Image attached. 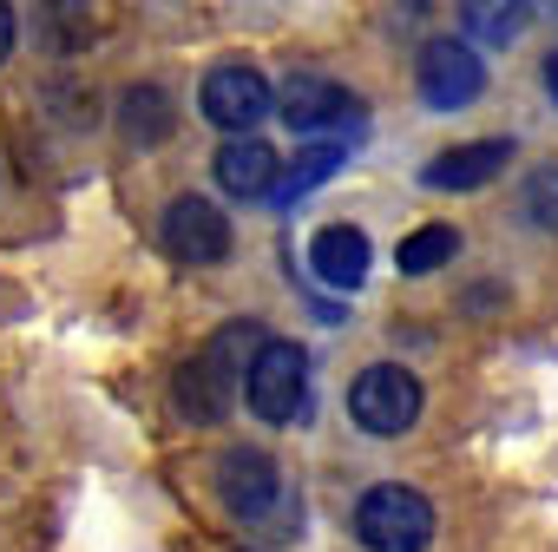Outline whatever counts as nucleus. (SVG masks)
I'll use <instances>...</instances> for the list:
<instances>
[{"label": "nucleus", "mask_w": 558, "mask_h": 552, "mask_svg": "<svg viewBox=\"0 0 558 552\" xmlns=\"http://www.w3.org/2000/svg\"><path fill=\"white\" fill-rule=\"evenodd\" d=\"M263 329L256 323H230V329H217L204 349H197V362H184V375H178V408L191 415V421H223L230 415V401L243 395V382H250V362L263 356Z\"/></svg>", "instance_id": "f257e3e1"}, {"label": "nucleus", "mask_w": 558, "mask_h": 552, "mask_svg": "<svg viewBox=\"0 0 558 552\" xmlns=\"http://www.w3.org/2000/svg\"><path fill=\"white\" fill-rule=\"evenodd\" d=\"M217 500H223L243 526H263L269 513H276V526H283V539H290V526H296V506H290L283 473H276V460L256 454V447H230V454L217 460Z\"/></svg>", "instance_id": "f03ea898"}, {"label": "nucleus", "mask_w": 558, "mask_h": 552, "mask_svg": "<svg viewBox=\"0 0 558 552\" xmlns=\"http://www.w3.org/2000/svg\"><path fill=\"white\" fill-rule=\"evenodd\" d=\"M355 539L368 545V552H427V539H434V506H427V493H414V487H368L362 500H355Z\"/></svg>", "instance_id": "7ed1b4c3"}, {"label": "nucleus", "mask_w": 558, "mask_h": 552, "mask_svg": "<svg viewBox=\"0 0 558 552\" xmlns=\"http://www.w3.org/2000/svg\"><path fill=\"white\" fill-rule=\"evenodd\" d=\"M243 395H250L256 421H269V428L296 421V415L310 408V362H303V349H296V343H283V336H269V343H263V356L250 362Z\"/></svg>", "instance_id": "20e7f679"}, {"label": "nucleus", "mask_w": 558, "mask_h": 552, "mask_svg": "<svg viewBox=\"0 0 558 552\" xmlns=\"http://www.w3.org/2000/svg\"><path fill=\"white\" fill-rule=\"evenodd\" d=\"M349 415H355V428L395 441V434H408L414 415H421V382H414L408 369H395V362H375V369L355 375V388H349Z\"/></svg>", "instance_id": "39448f33"}, {"label": "nucleus", "mask_w": 558, "mask_h": 552, "mask_svg": "<svg viewBox=\"0 0 558 552\" xmlns=\"http://www.w3.org/2000/svg\"><path fill=\"white\" fill-rule=\"evenodd\" d=\"M269 112H276V93H269V80L256 67H243V60L210 67V80H204V119L210 125H223L236 139H256V125Z\"/></svg>", "instance_id": "423d86ee"}, {"label": "nucleus", "mask_w": 558, "mask_h": 552, "mask_svg": "<svg viewBox=\"0 0 558 552\" xmlns=\"http://www.w3.org/2000/svg\"><path fill=\"white\" fill-rule=\"evenodd\" d=\"M414 86L434 112H460L486 93V67L466 40H427L421 60H414Z\"/></svg>", "instance_id": "0eeeda50"}, {"label": "nucleus", "mask_w": 558, "mask_h": 552, "mask_svg": "<svg viewBox=\"0 0 558 552\" xmlns=\"http://www.w3.org/2000/svg\"><path fill=\"white\" fill-rule=\"evenodd\" d=\"M276 112H283L296 132H323V125H349V132H362V99H355L349 86L323 80V73H290L283 93H276Z\"/></svg>", "instance_id": "6e6552de"}, {"label": "nucleus", "mask_w": 558, "mask_h": 552, "mask_svg": "<svg viewBox=\"0 0 558 552\" xmlns=\"http://www.w3.org/2000/svg\"><path fill=\"white\" fill-rule=\"evenodd\" d=\"M165 250L178 256V263H223L230 256V217L217 211V204H204V197H178L171 211H165Z\"/></svg>", "instance_id": "1a4fd4ad"}, {"label": "nucleus", "mask_w": 558, "mask_h": 552, "mask_svg": "<svg viewBox=\"0 0 558 552\" xmlns=\"http://www.w3.org/2000/svg\"><path fill=\"white\" fill-rule=\"evenodd\" d=\"M506 165H512V139H480V145H453V152H440L421 178H427L434 191H480V184H493Z\"/></svg>", "instance_id": "9d476101"}, {"label": "nucleus", "mask_w": 558, "mask_h": 552, "mask_svg": "<svg viewBox=\"0 0 558 552\" xmlns=\"http://www.w3.org/2000/svg\"><path fill=\"white\" fill-rule=\"evenodd\" d=\"M310 269L323 276L329 290H362V276H368V237L355 224H323L310 237Z\"/></svg>", "instance_id": "9b49d317"}, {"label": "nucleus", "mask_w": 558, "mask_h": 552, "mask_svg": "<svg viewBox=\"0 0 558 552\" xmlns=\"http://www.w3.org/2000/svg\"><path fill=\"white\" fill-rule=\"evenodd\" d=\"M276 178H283V158H276L263 139H230L217 152V184L230 197H263V191H276Z\"/></svg>", "instance_id": "f8f14e48"}, {"label": "nucleus", "mask_w": 558, "mask_h": 552, "mask_svg": "<svg viewBox=\"0 0 558 552\" xmlns=\"http://www.w3.org/2000/svg\"><path fill=\"white\" fill-rule=\"evenodd\" d=\"M119 132H125L132 145H158V139L171 132V99H165L158 86H132V93L119 99Z\"/></svg>", "instance_id": "ddd939ff"}, {"label": "nucleus", "mask_w": 558, "mask_h": 552, "mask_svg": "<svg viewBox=\"0 0 558 552\" xmlns=\"http://www.w3.org/2000/svg\"><path fill=\"white\" fill-rule=\"evenodd\" d=\"M453 256H460V230H453V224H421V230L401 237V250H395L401 276H427V269H440V263H453Z\"/></svg>", "instance_id": "4468645a"}, {"label": "nucleus", "mask_w": 558, "mask_h": 552, "mask_svg": "<svg viewBox=\"0 0 558 552\" xmlns=\"http://www.w3.org/2000/svg\"><path fill=\"white\" fill-rule=\"evenodd\" d=\"M336 165H342V145H336V139H329V145H310L296 165H283V178H276V191H269V197H276V204H296V197H310L316 184H329V178H336Z\"/></svg>", "instance_id": "2eb2a0df"}, {"label": "nucleus", "mask_w": 558, "mask_h": 552, "mask_svg": "<svg viewBox=\"0 0 558 552\" xmlns=\"http://www.w3.org/2000/svg\"><path fill=\"white\" fill-rule=\"evenodd\" d=\"M466 34L480 47H512L525 34V8H506V0H480V8H466Z\"/></svg>", "instance_id": "dca6fc26"}, {"label": "nucleus", "mask_w": 558, "mask_h": 552, "mask_svg": "<svg viewBox=\"0 0 558 552\" xmlns=\"http://www.w3.org/2000/svg\"><path fill=\"white\" fill-rule=\"evenodd\" d=\"M525 217H532L538 230H558V165H538V171L525 178Z\"/></svg>", "instance_id": "f3484780"}, {"label": "nucleus", "mask_w": 558, "mask_h": 552, "mask_svg": "<svg viewBox=\"0 0 558 552\" xmlns=\"http://www.w3.org/2000/svg\"><path fill=\"white\" fill-rule=\"evenodd\" d=\"M8 53H14V14L0 8V60H8Z\"/></svg>", "instance_id": "a211bd4d"}, {"label": "nucleus", "mask_w": 558, "mask_h": 552, "mask_svg": "<svg viewBox=\"0 0 558 552\" xmlns=\"http://www.w3.org/2000/svg\"><path fill=\"white\" fill-rule=\"evenodd\" d=\"M545 93H551V99H558V53H551V60H545Z\"/></svg>", "instance_id": "6ab92c4d"}]
</instances>
